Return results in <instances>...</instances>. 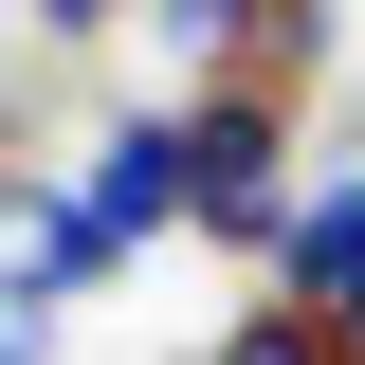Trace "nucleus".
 Segmentation results:
<instances>
[{"mask_svg": "<svg viewBox=\"0 0 365 365\" xmlns=\"http://www.w3.org/2000/svg\"><path fill=\"white\" fill-rule=\"evenodd\" d=\"M110 237H91V201L73 182H37V165H0V311H73V292H110Z\"/></svg>", "mask_w": 365, "mask_h": 365, "instance_id": "nucleus-3", "label": "nucleus"}, {"mask_svg": "<svg viewBox=\"0 0 365 365\" xmlns=\"http://www.w3.org/2000/svg\"><path fill=\"white\" fill-rule=\"evenodd\" d=\"M73 201H91V237H110V256H146V237H182V220H201V146H182V91H165V110H110V128L73 146Z\"/></svg>", "mask_w": 365, "mask_h": 365, "instance_id": "nucleus-2", "label": "nucleus"}, {"mask_svg": "<svg viewBox=\"0 0 365 365\" xmlns=\"http://www.w3.org/2000/svg\"><path fill=\"white\" fill-rule=\"evenodd\" d=\"M274 292H311V311L365 329V165H329L311 201H292V237H274Z\"/></svg>", "mask_w": 365, "mask_h": 365, "instance_id": "nucleus-4", "label": "nucleus"}, {"mask_svg": "<svg viewBox=\"0 0 365 365\" xmlns=\"http://www.w3.org/2000/svg\"><path fill=\"white\" fill-rule=\"evenodd\" d=\"M146 37H165V55H182V73H220V55H237V37H256V0H146Z\"/></svg>", "mask_w": 365, "mask_h": 365, "instance_id": "nucleus-7", "label": "nucleus"}, {"mask_svg": "<svg viewBox=\"0 0 365 365\" xmlns=\"http://www.w3.org/2000/svg\"><path fill=\"white\" fill-rule=\"evenodd\" d=\"M220 73H256V91H292V110H311V73H329V0H256V37H237Z\"/></svg>", "mask_w": 365, "mask_h": 365, "instance_id": "nucleus-6", "label": "nucleus"}, {"mask_svg": "<svg viewBox=\"0 0 365 365\" xmlns=\"http://www.w3.org/2000/svg\"><path fill=\"white\" fill-rule=\"evenodd\" d=\"M37 329H55V311H0V365H55V347H37Z\"/></svg>", "mask_w": 365, "mask_h": 365, "instance_id": "nucleus-9", "label": "nucleus"}, {"mask_svg": "<svg viewBox=\"0 0 365 365\" xmlns=\"http://www.w3.org/2000/svg\"><path fill=\"white\" fill-rule=\"evenodd\" d=\"M0 19H37L55 55H91V37H110V19H128V0H0Z\"/></svg>", "mask_w": 365, "mask_h": 365, "instance_id": "nucleus-8", "label": "nucleus"}, {"mask_svg": "<svg viewBox=\"0 0 365 365\" xmlns=\"http://www.w3.org/2000/svg\"><path fill=\"white\" fill-rule=\"evenodd\" d=\"M201 365H365V329L311 311V292H256L237 329H201Z\"/></svg>", "mask_w": 365, "mask_h": 365, "instance_id": "nucleus-5", "label": "nucleus"}, {"mask_svg": "<svg viewBox=\"0 0 365 365\" xmlns=\"http://www.w3.org/2000/svg\"><path fill=\"white\" fill-rule=\"evenodd\" d=\"M182 146H201V220H182V237H220V256L274 274V237H292V91L201 73V91H182Z\"/></svg>", "mask_w": 365, "mask_h": 365, "instance_id": "nucleus-1", "label": "nucleus"}]
</instances>
